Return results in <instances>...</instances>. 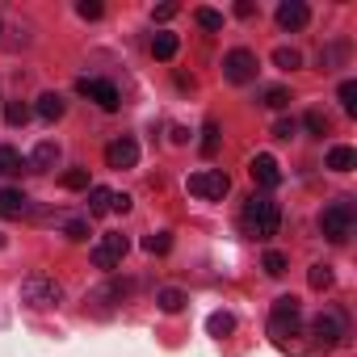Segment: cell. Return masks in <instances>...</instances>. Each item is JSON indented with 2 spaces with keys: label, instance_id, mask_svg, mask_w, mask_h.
I'll return each mask as SVG.
<instances>
[{
  "label": "cell",
  "instance_id": "obj_36",
  "mask_svg": "<svg viewBox=\"0 0 357 357\" xmlns=\"http://www.w3.org/2000/svg\"><path fill=\"white\" fill-rule=\"evenodd\" d=\"M63 231H68V240H89V223H84V219H72Z\"/></svg>",
  "mask_w": 357,
  "mask_h": 357
},
{
  "label": "cell",
  "instance_id": "obj_4",
  "mask_svg": "<svg viewBox=\"0 0 357 357\" xmlns=\"http://www.w3.org/2000/svg\"><path fill=\"white\" fill-rule=\"evenodd\" d=\"M340 336H344V315H340V311H319V315L311 319V340H315L311 353H328V349H336Z\"/></svg>",
  "mask_w": 357,
  "mask_h": 357
},
{
  "label": "cell",
  "instance_id": "obj_38",
  "mask_svg": "<svg viewBox=\"0 0 357 357\" xmlns=\"http://www.w3.org/2000/svg\"><path fill=\"white\" fill-rule=\"evenodd\" d=\"M252 13H257L252 0H240V5H236V17H252Z\"/></svg>",
  "mask_w": 357,
  "mask_h": 357
},
{
  "label": "cell",
  "instance_id": "obj_39",
  "mask_svg": "<svg viewBox=\"0 0 357 357\" xmlns=\"http://www.w3.org/2000/svg\"><path fill=\"white\" fill-rule=\"evenodd\" d=\"M114 211H122V215H126V211H130V198H126V194H114Z\"/></svg>",
  "mask_w": 357,
  "mask_h": 357
},
{
  "label": "cell",
  "instance_id": "obj_7",
  "mask_svg": "<svg viewBox=\"0 0 357 357\" xmlns=\"http://www.w3.org/2000/svg\"><path fill=\"white\" fill-rule=\"evenodd\" d=\"M126 252H130V240H126L122 231H105V236L97 240V248H93V265H97V269H114V265H122Z\"/></svg>",
  "mask_w": 357,
  "mask_h": 357
},
{
  "label": "cell",
  "instance_id": "obj_3",
  "mask_svg": "<svg viewBox=\"0 0 357 357\" xmlns=\"http://www.w3.org/2000/svg\"><path fill=\"white\" fill-rule=\"evenodd\" d=\"M353 223H357V211H353V202H328L324 206V215H319V231H324V240H332V244H344L349 236H353Z\"/></svg>",
  "mask_w": 357,
  "mask_h": 357
},
{
  "label": "cell",
  "instance_id": "obj_10",
  "mask_svg": "<svg viewBox=\"0 0 357 357\" xmlns=\"http://www.w3.org/2000/svg\"><path fill=\"white\" fill-rule=\"evenodd\" d=\"M248 172H252V181L257 185H265V190H273V185H282V164L273 160V155H252V164H248Z\"/></svg>",
  "mask_w": 357,
  "mask_h": 357
},
{
  "label": "cell",
  "instance_id": "obj_9",
  "mask_svg": "<svg viewBox=\"0 0 357 357\" xmlns=\"http://www.w3.org/2000/svg\"><path fill=\"white\" fill-rule=\"evenodd\" d=\"M105 164H109V168H135V164H139V143H135L130 135L114 139V143L105 147Z\"/></svg>",
  "mask_w": 357,
  "mask_h": 357
},
{
  "label": "cell",
  "instance_id": "obj_28",
  "mask_svg": "<svg viewBox=\"0 0 357 357\" xmlns=\"http://www.w3.org/2000/svg\"><path fill=\"white\" fill-rule=\"evenodd\" d=\"M307 282H311V290H328V286H332V269H328V265H311Z\"/></svg>",
  "mask_w": 357,
  "mask_h": 357
},
{
  "label": "cell",
  "instance_id": "obj_24",
  "mask_svg": "<svg viewBox=\"0 0 357 357\" xmlns=\"http://www.w3.org/2000/svg\"><path fill=\"white\" fill-rule=\"evenodd\" d=\"M206 328H211V336H231V328H236V319H231L227 311H215Z\"/></svg>",
  "mask_w": 357,
  "mask_h": 357
},
{
  "label": "cell",
  "instance_id": "obj_26",
  "mask_svg": "<svg viewBox=\"0 0 357 357\" xmlns=\"http://www.w3.org/2000/svg\"><path fill=\"white\" fill-rule=\"evenodd\" d=\"M344 51H349L344 43H336V47H328V51H319V68H324V72H332V68H336V63L344 59Z\"/></svg>",
  "mask_w": 357,
  "mask_h": 357
},
{
  "label": "cell",
  "instance_id": "obj_23",
  "mask_svg": "<svg viewBox=\"0 0 357 357\" xmlns=\"http://www.w3.org/2000/svg\"><path fill=\"white\" fill-rule=\"evenodd\" d=\"M143 248H147L151 257H164V252L172 248V236H168V231H155V236H147V240H143Z\"/></svg>",
  "mask_w": 357,
  "mask_h": 357
},
{
  "label": "cell",
  "instance_id": "obj_30",
  "mask_svg": "<svg viewBox=\"0 0 357 357\" xmlns=\"http://www.w3.org/2000/svg\"><path fill=\"white\" fill-rule=\"evenodd\" d=\"M202 151H206V155L219 151V122H206V126H202Z\"/></svg>",
  "mask_w": 357,
  "mask_h": 357
},
{
  "label": "cell",
  "instance_id": "obj_21",
  "mask_svg": "<svg viewBox=\"0 0 357 357\" xmlns=\"http://www.w3.org/2000/svg\"><path fill=\"white\" fill-rule=\"evenodd\" d=\"M194 22L202 30H223V13L219 9H194Z\"/></svg>",
  "mask_w": 357,
  "mask_h": 357
},
{
  "label": "cell",
  "instance_id": "obj_20",
  "mask_svg": "<svg viewBox=\"0 0 357 357\" xmlns=\"http://www.w3.org/2000/svg\"><path fill=\"white\" fill-rule=\"evenodd\" d=\"M26 168V160L13 151V147H0V176H9V172H22Z\"/></svg>",
  "mask_w": 357,
  "mask_h": 357
},
{
  "label": "cell",
  "instance_id": "obj_19",
  "mask_svg": "<svg viewBox=\"0 0 357 357\" xmlns=\"http://www.w3.org/2000/svg\"><path fill=\"white\" fill-rule=\"evenodd\" d=\"M176 47H181V43H176V34H155V38H151V55H155V59H172Z\"/></svg>",
  "mask_w": 357,
  "mask_h": 357
},
{
  "label": "cell",
  "instance_id": "obj_37",
  "mask_svg": "<svg viewBox=\"0 0 357 357\" xmlns=\"http://www.w3.org/2000/svg\"><path fill=\"white\" fill-rule=\"evenodd\" d=\"M151 17H155V22H168V17H176V5H160Z\"/></svg>",
  "mask_w": 357,
  "mask_h": 357
},
{
  "label": "cell",
  "instance_id": "obj_17",
  "mask_svg": "<svg viewBox=\"0 0 357 357\" xmlns=\"http://www.w3.org/2000/svg\"><path fill=\"white\" fill-rule=\"evenodd\" d=\"M353 164H357V151H353V147L340 143V147L328 151V168H332V172H353Z\"/></svg>",
  "mask_w": 357,
  "mask_h": 357
},
{
  "label": "cell",
  "instance_id": "obj_35",
  "mask_svg": "<svg viewBox=\"0 0 357 357\" xmlns=\"http://www.w3.org/2000/svg\"><path fill=\"white\" fill-rule=\"evenodd\" d=\"M273 135H278V139H294V135H298V122H294V118H278Z\"/></svg>",
  "mask_w": 357,
  "mask_h": 357
},
{
  "label": "cell",
  "instance_id": "obj_16",
  "mask_svg": "<svg viewBox=\"0 0 357 357\" xmlns=\"http://www.w3.org/2000/svg\"><path fill=\"white\" fill-rule=\"evenodd\" d=\"M109 211H114V190L89 185V215H109Z\"/></svg>",
  "mask_w": 357,
  "mask_h": 357
},
{
  "label": "cell",
  "instance_id": "obj_13",
  "mask_svg": "<svg viewBox=\"0 0 357 357\" xmlns=\"http://www.w3.org/2000/svg\"><path fill=\"white\" fill-rule=\"evenodd\" d=\"M59 164V143H51V139H43L38 147H34V155L26 160V168H34V172H47V168H55Z\"/></svg>",
  "mask_w": 357,
  "mask_h": 357
},
{
  "label": "cell",
  "instance_id": "obj_1",
  "mask_svg": "<svg viewBox=\"0 0 357 357\" xmlns=\"http://www.w3.org/2000/svg\"><path fill=\"white\" fill-rule=\"evenodd\" d=\"M240 223H244V231H248L252 240H269V236H278V227H282V206H278L273 198H265V194H252V198L244 202Z\"/></svg>",
  "mask_w": 357,
  "mask_h": 357
},
{
  "label": "cell",
  "instance_id": "obj_33",
  "mask_svg": "<svg viewBox=\"0 0 357 357\" xmlns=\"http://www.w3.org/2000/svg\"><path fill=\"white\" fill-rule=\"evenodd\" d=\"M286 265H290V261H286L282 252H265V273H269V278H282Z\"/></svg>",
  "mask_w": 357,
  "mask_h": 357
},
{
  "label": "cell",
  "instance_id": "obj_27",
  "mask_svg": "<svg viewBox=\"0 0 357 357\" xmlns=\"http://www.w3.org/2000/svg\"><path fill=\"white\" fill-rule=\"evenodd\" d=\"M5 118H9V126H26V122H30V105L9 101V105H5Z\"/></svg>",
  "mask_w": 357,
  "mask_h": 357
},
{
  "label": "cell",
  "instance_id": "obj_2",
  "mask_svg": "<svg viewBox=\"0 0 357 357\" xmlns=\"http://www.w3.org/2000/svg\"><path fill=\"white\" fill-rule=\"evenodd\" d=\"M298 324H303L298 298H294V294H282V298L273 303V311H269V336H273L278 344H294V336H303Z\"/></svg>",
  "mask_w": 357,
  "mask_h": 357
},
{
  "label": "cell",
  "instance_id": "obj_15",
  "mask_svg": "<svg viewBox=\"0 0 357 357\" xmlns=\"http://www.w3.org/2000/svg\"><path fill=\"white\" fill-rule=\"evenodd\" d=\"M34 114H38L43 122H59V118H63V97H59V93H43L38 105H34Z\"/></svg>",
  "mask_w": 357,
  "mask_h": 357
},
{
  "label": "cell",
  "instance_id": "obj_12",
  "mask_svg": "<svg viewBox=\"0 0 357 357\" xmlns=\"http://www.w3.org/2000/svg\"><path fill=\"white\" fill-rule=\"evenodd\" d=\"M311 22V9L303 5V0H282L278 5V26L282 30H303Z\"/></svg>",
  "mask_w": 357,
  "mask_h": 357
},
{
  "label": "cell",
  "instance_id": "obj_11",
  "mask_svg": "<svg viewBox=\"0 0 357 357\" xmlns=\"http://www.w3.org/2000/svg\"><path fill=\"white\" fill-rule=\"evenodd\" d=\"M76 89H80V93H84L89 101H97L101 109H109V114L118 109V89H114L109 80H80Z\"/></svg>",
  "mask_w": 357,
  "mask_h": 357
},
{
  "label": "cell",
  "instance_id": "obj_34",
  "mask_svg": "<svg viewBox=\"0 0 357 357\" xmlns=\"http://www.w3.org/2000/svg\"><path fill=\"white\" fill-rule=\"evenodd\" d=\"M76 13H80L84 22H97V17L105 13V5H101V0H80V5H76Z\"/></svg>",
  "mask_w": 357,
  "mask_h": 357
},
{
  "label": "cell",
  "instance_id": "obj_14",
  "mask_svg": "<svg viewBox=\"0 0 357 357\" xmlns=\"http://www.w3.org/2000/svg\"><path fill=\"white\" fill-rule=\"evenodd\" d=\"M30 206V198L22 190H0V219H22Z\"/></svg>",
  "mask_w": 357,
  "mask_h": 357
},
{
  "label": "cell",
  "instance_id": "obj_31",
  "mask_svg": "<svg viewBox=\"0 0 357 357\" xmlns=\"http://www.w3.org/2000/svg\"><path fill=\"white\" fill-rule=\"evenodd\" d=\"M340 105H344V114H357V84L353 80L340 84Z\"/></svg>",
  "mask_w": 357,
  "mask_h": 357
},
{
  "label": "cell",
  "instance_id": "obj_29",
  "mask_svg": "<svg viewBox=\"0 0 357 357\" xmlns=\"http://www.w3.org/2000/svg\"><path fill=\"white\" fill-rule=\"evenodd\" d=\"M303 126H307L311 135H328V114H319V109H307V118H303Z\"/></svg>",
  "mask_w": 357,
  "mask_h": 357
},
{
  "label": "cell",
  "instance_id": "obj_22",
  "mask_svg": "<svg viewBox=\"0 0 357 357\" xmlns=\"http://www.w3.org/2000/svg\"><path fill=\"white\" fill-rule=\"evenodd\" d=\"M273 63H278V68H286V72H294V68L303 63V55H298L294 47H278V51H273Z\"/></svg>",
  "mask_w": 357,
  "mask_h": 357
},
{
  "label": "cell",
  "instance_id": "obj_18",
  "mask_svg": "<svg viewBox=\"0 0 357 357\" xmlns=\"http://www.w3.org/2000/svg\"><path fill=\"white\" fill-rule=\"evenodd\" d=\"M155 303H160V311H168V315H176L185 307V294L176 290V286H164V290H155Z\"/></svg>",
  "mask_w": 357,
  "mask_h": 357
},
{
  "label": "cell",
  "instance_id": "obj_8",
  "mask_svg": "<svg viewBox=\"0 0 357 357\" xmlns=\"http://www.w3.org/2000/svg\"><path fill=\"white\" fill-rule=\"evenodd\" d=\"M223 76H227L231 84H248V80L257 76V55L244 51V47L227 51V59H223Z\"/></svg>",
  "mask_w": 357,
  "mask_h": 357
},
{
  "label": "cell",
  "instance_id": "obj_6",
  "mask_svg": "<svg viewBox=\"0 0 357 357\" xmlns=\"http://www.w3.org/2000/svg\"><path fill=\"white\" fill-rule=\"evenodd\" d=\"M190 194L194 198H223L227 190H231V176L223 172V168H202V172H194L190 176Z\"/></svg>",
  "mask_w": 357,
  "mask_h": 357
},
{
  "label": "cell",
  "instance_id": "obj_5",
  "mask_svg": "<svg viewBox=\"0 0 357 357\" xmlns=\"http://www.w3.org/2000/svg\"><path fill=\"white\" fill-rule=\"evenodd\" d=\"M22 298H26L30 307H55V303L63 298V286H59L55 278H47V273H30V278L22 282Z\"/></svg>",
  "mask_w": 357,
  "mask_h": 357
},
{
  "label": "cell",
  "instance_id": "obj_32",
  "mask_svg": "<svg viewBox=\"0 0 357 357\" xmlns=\"http://www.w3.org/2000/svg\"><path fill=\"white\" fill-rule=\"evenodd\" d=\"M265 105L269 109H286L290 105V89H265Z\"/></svg>",
  "mask_w": 357,
  "mask_h": 357
},
{
  "label": "cell",
  "instance_id": "obj_25",
  "mask_svg": "<svg viewBox=\"0 0 357 357\" xmlns=\"http://www.w3.org/2000/svg\"><path fill=\"white\" fill-rule=\"evenodd\" d=\"M63 190H89V168H68L63 172Z\"/></svg>",
  "mask_w": 357,
  "mask_h": 357
}]
</instances>
